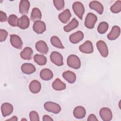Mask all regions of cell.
Instances as JSON below:
<instances>
[{"label": "cell", "instance_id": "obj_1", "mask_svg": "<svg viewBox=\"0 0 121 121\" xmlns=\"http://www.w3.org/2000/svg\"><path fill=\"white\" fill-rule=\"evenodd\" d=\"M67 65L70 68L74 69H78L81 66V62L78 57L74 54L68 56L67 60Z\"/></svg>", "mask_w": 121, "mask_h": 121}, {"label": "cell", "instance_id": "obj_2", "mask_svg": "<svg viewBox=\"0 0 121 121\" xmlns=\"http://www.w3.org/2000/svg\"><path fill=\"white\" fill-rule=\"evenodd\" d=\"M43 106L47 111L55 114L59 113L61 111L60 106L59 104L53 102H46L44 103Z\"/></svg>", "mask_w": 121, "mask_h": 121}, {"label": "cell", "instance_id": "obj_3", "mask_svg": "<svg viewBox=\"0 0 121 121\" xmlns=\"http://www.w3.org/2000/svg\"><path fill=\"white\" fill-rule=\"evenodd\" d=\"M97 20V17L95 14L93 13H88L87 14L85 20V26L88 29L93 28Z\"/></svg>", "mask_w": 121, "mask_h": 121}, {"label": "cell", "instance_id": "obj_4", "mask_svg": "<svg viewBox=\"0 0 121 121\" xmlns=\"http://www.w3.org/2000/svg\"><path fill=\"white\" fill-rule=\"evenodd\" d=\"M72 9L78 17L79 19H82L85 12V8L83 4L79 1H76L72 5Z\"/></svg>", "mask_w": 121, "mask_h": 121}, {"label": "cell", "instance_id": "obj_5", "mask_svg": "<svg viewBox=\"0 0 121 121\" xmlns=\"http://www.w3.org/2000/svg\"><path fill=\"white\" fill-rule=\"evenodd\" d=\"M50 60L55 65L58 66H61L63 65V57L59 52L53 51L50 55Z\"/></svg>", "mask_w": 121, "mask_h": 121}, {"label": "cell", "instance_id": "obj_6", "mask_svg": "<svg viewBox=\"0 0 121 121\" xmlns=\"http://www.w3.org/2000/svg\"><path fill=\"white\" fill-rule=\"evenodd\" d=\"M96 47L100 54L103 57H107L108 55V49L105 43L102 41H98L96 44Z\"/></svg>", "mask_w": 121, "mask_h": 121}, {"label": "cell", "instance_id": "obj_7", "mask_svg": "<svg viewBox=\"0 0 121 121\" xmlns=\"http://www.w3.org/2000/svg\"><path fill=\"white\" fill-rule=\"evenodd\" d=\"M100 117L104 121H109L112 119V113L111 110L107 107H103L99 111Z\"/></svg>", "mask_w": 121, "mask_h": 121}, {"label": "cell", "instance_id": "obj_8", "mask_svg": "<svg viewBox=\"0 0 121 121\" xmlns=\"http://www.w3.org/2000/svg\"><path fill=\"white\" fill-rule=\"evenodd\" d=\"M10 42L11 45L15 48L20 49L22 47L23 42L21 38L17 35H10Z\"/></svg>", "mask_w": 121, "mask_h": 121}, {"label": "cell", "instance_id": "obj_9", "mask_svg": "<svg viewBox=\"0 0 121 121\" xmlns=\"http://www.w3.org/2000/svg\"><path fill=\"white\" fill-rule=\"evenodd\" d=\"M33 29L36 33L41 34L46 31V25L43 21H36L33 24Z\"/></svg>", "mask_w": 121, "mask_h": 121}, {"label": "cell", "instance_id": "obj_10", "mask_svg": "<svg viewBox=\"0 0 121 121\" xmlns=\"http://www.w3.org/2000/svg\"><path fill=\"white\" fill-rule=\"evenodd\" d=\"M79 50L84 53L90 54L92 53L94 51L92 43L89 40L86 41L84 43L79 46Z\"/></svg>", "mask_w": 121, "mask_h": 121}, {"label": "cell", "instance_id": "obj_11", "mask_svg": "<svg viewBox=\"0 0 121 121\" xmlns=\"http://www.w3.org/2000/svg\"><path fill=\"white\" fill-rule=\"evenodd\" d=\"M35 48L36 50L42 54H46L49 50L47 43L42 40L36 42L35 43Z\"/></svg>", "mask_w": 121, "mask_h": 121}, {"label": "cell", "instance_id": "obj_12", "mask_svg": "<svg viewBox=\"0 0 121 121\" xmlns=\"http://www.w3.org/2000/svg\"><path fill=\"white\" fill-rule=\"evenodd\" d=\"M84 34L81 31H78L70 35L69 39L70 42L74 44L78 43L84 38Z\"/></svg>", "mask_w": 121, "mask_h": 121}, {"label": "cell", "instance_id": "obj_13", "mask_svg": "<svg viewBox=\"0 0 121 121\" xmlns=\"http://www.w3.org/2000/svg\"><path fill=\"white\" fill-rule=\"evenodd\" d=\"M1 111L3 117L9 115L13 111V105L9 103H4L1 106Z\"/></svg>", "mask_w": 121, "mask_h": 121}, {"label": "cell", "instance_id": "obj_14", "mask_svg": "<svg viewBox=\"0 0 121 121\" xmlns=\"http://www.w3.org/2000/svg\"><path fill=\"white\" fill-rule=\"evenodd\" d=\"M30 8V2L27 0H22L19 5V11L20 14L25 15L27 14Z\"/></svg>", "mask_w": 121, "mask_h": 121}, {"label": "cell", "instance_id": "obj_15", "mask_svg": "<svg viewBox=\"0 0 121 121\" xmlns=\"http://www.w3.org/2000/svg\"><path fill=\"white\" fill-rule=\"evenodd\" d=\"M121 29L119 26H112L111 32L108 34L107 37L110 40H114L116 39L120 35Z\"/></svg>", "mask_w": 121, "mask_h": 121}, {"label": "cell", "instance_id": "obj_16", "mask_svg": "<svg viewBox=\"0 0 121 121\" xmlns=\"http://www.w3.org/2000/svg\"><path fill=\"white\" fill-rule=\"evenodd\" d=\"M21 70L24 74H31L35 71L36 69L33 64L29 63H25L22 65Z\"/></svg>", "mask_w": 121, "mask_h": 121}, {"label": "cell", "instance_id": "obj_17", "mask_svg": "<svg viewBox=\"0 0 121 121\" xmlns=\"http://www.w3.org/2000/svg\"><path fill=\"white\" fill-rule=\"evenodd\" d=\"M29 89L31 93L33 94H37L41 90V84L39 81L34 80L29 84Z\"/></svg>", "mask_w": 121, "mask_h": 121}, {"label": "cell", "instance_id": "obj_18", "mask_svg": "<svg viewBox=\"0 0 121 121\" xmlns=\"http://www.w3.org/2000/svg\"><path fill=\"white\" fill-rule=\"evenodd\" d=\"M89 8L91 9L95 10L98 14H102L104 11V7L103 5L99 1L94 0L91 1L89 4Z\"/></svg>", "mask_w": 121, "mask_h": 121}, {"label": "cell", "instance_id": "obj_19", "mask_svg": "<svg viewBox=\"0 0 121 121\" xmlns=\"http://www.w3.org/2000/svg\"><path fill=\"white\" fill-rule=\"evenodd\" d=\"M86 114V111L84 107L81 106L76 107L73 110V115L77 119H82L85 117Z\"/></svg>", "mask_w": 121, "mask_h": 121}, {"label": "cell", "instance_id": "obj_20", "mask_svg": "<svg viewBox=\"0 0 121 121\" xmlns=\"http://www.w3.org/2000/svg\"><path fill=\"white\" fill-rule=\"evenodd\" d=\"M62 77L70 84L74 83L76 80V75L75 73L70 70L64 71L62 73Z\"/></svg>", "mask_w": 121, "mask_h": 121}, {"label": "cell", "instance_id": "obj_21", "mask_svg": "<svg viewBox=\"0 0 121 121\" xmlns=\"http://www.w3.org/2000/svg\"><path fill=\"white\" fill-rule=\"evenodd\" d=\"M30 19L26 15H23L21 16L18 20V26L22 29L27 28L29 26Z\"/></svg>", "mask_w": 121, "mask_h": 121}, {"label": "cell", "instance_id": "obj_22", "mask_svg": "<svg viewBox=\"0 0 121 121\" xmlns=\"http://www.w3.org/2000/svg\"><path fill=\"white\" fill-rule=\"evenodd\" d=\"M33 51L31 48L26 47L21 52L20 55L22 59L26 60H29L32 59Z\"/></svg>", "mask_w": 121, "mask_h": 121}, {"label": "cell", "instance_id": "obj_23", "mask_svg": "<svg viewBox=\"0 0 121 121\" xmlns=\"http://www.w3.org/2000/svg\"><path fill=\"white\" fill-rule=\"evenodd\" d=\"M71 16V15L69 9H66L62 12L59 14L58 18L62 23L66 24L69 20Z\"/></svg>", "mask_w": 121, "mask_h": 121}, {"label": "cell", "instance_id": "obj_24", "mask_svg": "<svg viewBox=\"0 0 121 121\" xmlns=\"http://www.w3.org/2000/svg\"><path fill=\"white\" fill-rule=\"evenodd\" d=\"M40 76L43 80L48 81L51 79L53 78V74L52 71L50 69H44L41 70Z\"/></svg>", "mask_w": 121, "mask_h": 121}, {"label": "cell", "instance_id": "obj_25", "mask_svg": "<svg viewBox=\"0 0 121 121\" xmlns=\"http://www.w3.org/2000/svg\"><path fill=\"white\" fill-rule=\"evenodd\" d=\"M52 88L57 91H61L66 88V84L59 78H56L52 84Z\"/></svg>", "mask_w": 121, "mask_h": 121}, {"label": "cell", "instance_id": "obj_26", "mask_svg": "<svg viewBox=\"0 0 121 121\" xmlns=\"http://www.w3.org/2000/svg\"><path fill=\"white\" fill-rule=\"evenodd\" d=\"M78 26V22L75 18H73L72 20L63 27V30L66 32H69L71 30L77 28Z\"/></svg>", "mask_w": 121, "mask_h": 121}, {"label": "cell", "instance_id": "obj_27", "mask_svg": "<svg viewBox=\"0 0 121 121\" xmlns=\"http://www.w3.org/2000/svg\"><path fill=\"white\" fill-rule=\"evenodd\" d=\"M42 13L40 10L37 8H34L33 9L31 14V19L33 21L40 20L42 18Z\"/></svg>", "mask_w": 121, "mask_h": 121}, {"label": "cell", "instance_id": "obj_28", "mask_svg": "<svg viewBox=\"0 0 121 121\" xmlns=\"http://www.w3.org/2000/svg\"><path fill=\"white\" fill-rule=\"evenodd\" d=\"M34 61L39 65L43 66L46 64L47 58L43 54H36L34 56Z\"/></svg>", "mask_w": 121, "mask_h": 121}, {"label": "cell", "instance_id": "obj_29", "mask_svg": "<svg viewBox=\"0 0 121 121\" xmlns=\"http://www.w3.org/2000/svg\"><path fill=\"white\" fill-rule=\"evenodd\" d=\"M51 43L53 46L56 48L61 49L64 48V47L61 42L60 39L57 36H52L51 38Z\"/></svg>", "mask_w": 121, "mask_h": 121}, {"label": "cell", "instance_id": "obj_30", "mask_svg": "<svg viewBox=\"0 0 121 121\" xmlns=\"http://www.w3.org/2000/svg\"><path fill=\"white\" fill-rule=\"evenodd\" d=\"M19 18L18 17L14 14L10 15L8 18V22L9 24L14 27L18 26Z\"/></svg>", "mask_w": 121, "mask_h": 121}, {"label": "cell", "instance_id": "obj_31", "mask_svg": "<svg viewBox=\"0 0 121 121\" xmlns=\"http://www.w3.org/2000/svg\"><path fill=\"white\" fill-rule=\"evenodd\" d=\"M108 27L109 25L107 22H102L99 24L97 27V31L101 34H104L107 31Z\"/></svg>", "mask_w": 121, "mask_h": 121}, {"label": "cell", "instance_id": "obj_32", "mask_svg": "<svg viewBox=\"0 0 121 121\" xmlns=\"http://www.w3.org/2000/svg\"><path fill=\"white\" fill-rule=\"evenodd\" d=\"M110 10L113 13H118L121 11V1H116L113 5H112L111 8Z\"/></svg>", "mask_w": 121, "mask_h": 121}, {"label": "cell", "instance_id": "obj_33", "mask_svg": "<svg viewBox=\"0 0 121 121\" xmlns=\"http://www.w3.org/2000/svg\"><path fill=\"white\" fill-rule=\"evenodd\" d=\"M53 2L55 7L58 10L63 9L65 5V2L63 0H54Z\"/></svg>", "mask_w": 121, "mask_h": 121}, {"label": "cell", "instance_id": "obj_34", "mask_svg": "<svg viewBox=\"0 0 121 121\" xmlns=\"http://www.w3.org/2000/svg\"><path fill=\"white\" fill-rule=\"evenodd\" d=\"M29 118L31 121H39L40 120L38 113L35 111H32L30 112Z\"/></svg>", "mask_w": 121, "mask_h": 121}, {"label": "cell", "instance_id": "obj_35", "mask_svg": "<svg viewBox=\"0 0 121 121\" xmlns=\"http://www.w3.org/2000/svg\"><path fill=\"white\" fill-rule=\"evenodd\" d=\"M8 35V33L4 29H1L0 30V42H4L6 40Z\"/></svg>", "mask_w": 121, "mask_h": 121}, {"label": "cell", "instance_id": "obj_36", "mask_svg": "<svg viewBox=\"0 0 121 121\" xmlns=\"http://www.w3.org/2000/svg\"><path fill=\"white\" fill-rule=\"evenodd\" d=\"M0 21L1 22H5L7 20H8V17L6 14L2 11H0Z\"/></svg>", "mask_w": 121, "mask_h": 121}, {"label": "cell", "instance_id": "obj_37", "mask_svg": "<svg viewBox=\"0 0 121 121\" xmlns=\"http://www.w3.org/2000/svg\"><path fill=\"white\" fill-rule=\"evenodd\" d=\"M87 121H97L98 119L95 114H91L88 116Z\"/></svg>", "mask_w": 121, "mask_h": 121}, {"label": "cell", "instance_id": "obj_38", "mask_svg": "<svg viewBox=\"0 0 121 121\" xmlns=\"http://www.w3.org/2000/svg\"><path fill=\"white\" fill-rule=\"evenodd\" d=\"M53 119H52L50 116L48 115H44L43 117V121H53Z\"/></svg>", "mask_w": 121, "mask_h": 121}, {"label": "cell", "instance_id": "obj_39", "mask_svg": "<svg viewBox=\"0 0 121 121\" xmlns=\"http://www.w3.org/2000/svg\"><path fill=\"white\" fill-rule=\"evenodd\" d=\"M17 120L18 119L17 117L16 116H13L12 118L6 120V121H17Z\"/></svg>", "mask_w": 121, "mask_h": 121}, {"label": "cell", "instance_id": "obj_40", "mask_svg": "<svg viewBox=\"0 0 121 121\" xmlns=\"http://www.w3.org/2000/svg\"><path fill=\"white\" fill-rule=\"evenodd\" d=\"M21 121H27V119H24V118H23V119H21Z\"/></svg>", "mask_w": 121, "mask_h": 121}, {"label": "cell", "instance_id": "obj_41", "mask_svg": "<svg viewBox=\"0 0 121 121\" xmlns=\"http://www.w3.org/2000/svg\"><path fill=\"white\" fill-rule=\"evenodd\" d=\"M120 102H121V101H120V102H119V107H120V108H121V107H120Z\"/></svg>", "mask_w": 121, "mask_h": 121}]
</instances>
